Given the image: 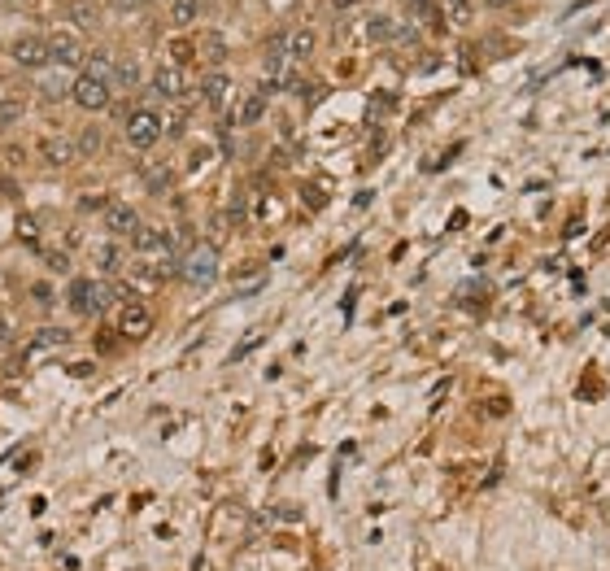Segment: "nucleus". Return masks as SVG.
Segmentation results:
<instances>
[{
	"label": "nucleus",
	"mask_w": 610,
	"mask_h": 571,
	"mask_svg": "<svg viewBox=\"0 0 610 571\" xmlns=\"http://www.w3.org/2000/svg\"><path fill=\"white\" fill-rule=\"evenodd\" d=\"M65 301H70V310H75V314L96 318V314H105V310H110L114 288H110V283H100V279H70V293H65Z\"/></svg>",
	"instance_id": "nucleus-1"
},
{
	"label": "nucleus",
	"mask_w": 610,
	"mask_h": 571,
	"mask_svg": "<svg viewBox=\"0 0 610 571\" xmlns=\"http://www.w3.org/2000/svg\"><path fill=\"white\" fill-rule=\"evenodd\" d=\"M122 131H127V145H131V149H153L157 140L166 135V118H162L157 110H149V105H140V110L127 114Z\"/></svg>",
	"instance_id": "nucleus-2"
},
{
	"label": "nucleus",
	"mask_w": 610,
	"mask_h": 571,
	"mask_svg": "<svg viewBox=\"0 0 610 571\" xmlns=\"http://www.w3.org/2000/svg\"><path fill=\"white\" fill-rule=\"evenodd\" d=\"M179 271H184V279L196 283V288H209L214 275H219V248H214V244H196Z\"/></svg>",
	"instance_id": "nucleus-3"
},
{
	"label": "nucleus",
	"mask_w": 610,
	"mask_h": 571,
	"mask_svg": "<svg viewBox=\"0 0 610 571\" xmlns=\"http://www.w3.org/2000/svg\"><path fill=\"white\" fill-rule=\"evenodd\" d=\"M110 83H96V79H88V75H79L75 83H70V96H75V105L79 110H88V114H100V110H110Z\"/></svg>",
	"instance_id": "nucleus-4"
},
{
	"label": "nucleus",
	"mask_w": 610,
	"mask_h": 571,
	"mask_svg": "<svg viewBox=\"0 0 610 571\" xmlns=\"http://www.w3.org/2000/svg\"><path fill=\"white\" fill-rule=\"evenodd\" d=\"M48 61L61 66V70L83 66V44H79V35H75V31H57V35H48Z\"/></svg>",
	"instance_id": "nucleus-5"
},
{
	"label": "nucleus",
	"mask_w": 610,
	"mask_h": 571,
	"mask_svg": "<svg viewBox=\"0 0 610 571\" xmlns=\"http://www.w3.org/2000/svg\"><path fill=\"white\" fill-rule=\"evenodd\" d=\"M118 332H122L127 340H144V336L153 332V310L140 305V301H127L122 314H118Z\"/></svg>",
	"instance_id": "nucleus-6"
},
{
	"label": "nucleus",
	"mask_w": 610,
	"mask_h": 571,
	"mask_svg": "<svg viewBox=\"0 0 610 571\" xmlns=\"http://www.w3.org/2000/svg\"><path fill=\"white\" fill-rule=\"evenodd\" d=\"M131 244H135V253H144V258H174L170 253V236L162 231V227H149V223H140L135 231H131Z\"/></svg>",
	"instance_id": "nucleus-7"
},
{
	"label": "nucleus",
	"mask_w": 610,
	"mask_h": 571,
	"mask_svg": "<svg viewBox=\"0 0 610 571\" xmlns=\"http://www.w3.org/2000/svg\"><path fill=\"white\" fill-rule=\"evenodd\" d=\"M9 57L26 70H40V66H48V40H40V35H18L9 44Z\"/></svg>",
	"instance_id": "nucleus-8"
},
{
	"label": "nucleus",
	"mask_w": 610,
	"mask_h": 571,
	"mask_svg": "<svg viewBox=\"0 0 610 571\" xmlns=\"http://www.w3.org/2000/svg\"><path fill=\"white\" fill-rule=\"evenodd\" d=\"M153 92H157V96H166V100H184V96H188V79H184V70L166 61L157 75H153Z\"/></svg>",
	"instance_id": "nucleus-9"
},
{
	"label": "nucleus",
	"mask_w": 610,
	"mask_h": 571,
	"mask_svg": "<svg viewBox=\"0 0 610 571\" xmlns=\"http://www.w3.org/2000/svg\"><path fill=\"white\" fill-rule=\"evenodd\" d=\"M135 227H140V214L131 205H122V201L105 205V231H110V236H131Z\"/></svg>",
	"instance_id": "nucleus-10"
},
{
	"label": "nucleus",
	"mask_w": 610,
	"mask_h": 571,
	"mask_svg": "<svg viewBox=\"0 0 610 571\" xmlns=\"http://www.w3.org/2000/svg\"><path fill=\"white\" fill-rule=\"evenodd\" d=\"M114 53L110 48H92V53H83V75L88 79H96V83H110L114 88Z\"/></svg>",
	"instance_id": "nucleus-11"
},
{
	"label": "nucleus",
	"mask_w": 610,
	"mask_h": 571,
	"mask_svg": "<svg viewBox=\"0 0 610 571\" xmlns=\"http://www.w3.org/2000/svg\"><path fill=\"white\" fill-rule=\"evenodd\" d=\"M266 118V92L258 88V92H248L244 100H240V110H236V122L240 127H258Z\"/></svg>",
	"instance_id": "nucleus-12"
},
{
	"label": "nucleus",
	"mask_w": 610,
	"mask_h": 571,
	"mask_svg": "<svg viewBox=\"0 0 610 571\" xmlns=\"http://www.w3.org/2000/svg\"><path fill=\"white\" fill-rule=\"evenodd\" d=\"M40 157H44L48 166H65V162L79 157V145H75V140H61V135H57V140H44V145H40Z\"/></svg>",
	"instance_id": "nucleus-13"
},
{
	"label": "nucleus",
	"mask_w": 610,
	"mask_h": 571,
	"mask_svg": "<svg viewBox=\"0 0 610 571\" xmlns=\"http://www.w3.org/2000/svg\"><path fill=\"white\" fill-rule=\"evenodd\" d=\"M227 92H231V79H227V70H209L205 75V83H201V96L219 110V105L227 100Z\"/></svg>",
	"instance_id": "nucleus-14"
},
{
	"label": "nucleus",
	"mask_w": 610,
	"mask_h": 571,
	"mask_svg": "<svg viewBox=\"0 0 610 571\" xmlns=\"http://www.w3.org/2000/svg\"><path fill=\"white\" fill-rule=\"evenodd\" d=\"M314 48H318L314 26H297V31H288V57L305 61V57H314Z\"/></svg>",
	"instance_id": "nucleus-15"
},
{
	"label": "nucleus",
	"mask_w": 610,
	"mask_h": 571,
	"mask_svg": "<svg viewBox=\"0 0 610 571\" xmlns=\"http://www.w3.org/2000/svg\"><path fill=\"white\" fill-rule=\"evenodd\" d=\"M22 114H26V100H22V96H0V131L18 127Z\"/></svg>",
	"instance_id": "nucleus-16"
},
{
	"label": "nucleus",
	"mask_w": 610,
	"mask_h": 571,
	"mask_svg": "<svg viewBox=\"0 0 610 571\" xmlns=\"http://www.w3.org/2000/svg\"><path fill=\"white\" fill-rule=\"evenodd\" d=\"M367 35H371V40H397L401 26L392 22V18H384V14H371L367 18Z\"/></svg>",
	"instance_id": "nucleus-17"
},
{
	"label": "nucleus",
	"mask_w": 610,
	"mask_h": 571,
	"mask_svg": "<svg viewBox=\"0 0 610 571\" xmlns=\"http://www.w3.org/2000/svg\"><path fill=\"white\" fill-rule=\"evenodd\" d=\"M201 14V0H170V22L174 26H192Z\"/></svg>",
	"instance_id": "nucleus-18"
},
{
	"label": "nucleus",
	"mask_w": 610,
	"mask_h": 571,
	"mask_svg": "<svg viewBox=\"0 0 610 571\" xmlns=\"http://www.w3.org/2000/svg\"><path fill=\"white\" fill-rule=\"evenodd\" d=\"M140 83V61L135 57H122L114 66V88H135Z\"/></svg>",
	"instance_id": "nucleus-19"
},
{
	"label": "nucleus",
	"mask_w": 610,
	"mask_h": 571,
	"mask_svg": "<svg viewBox=\"0 0 610 571\" xmlns=\"http://www.w3.org/2000/svg\"><path fill=\"white\" fill-rule=\"evenodd\" d=\"M166 53H170V66L184 70V61H192V57H196V44H192V40H170V44H166Z\"/></svg>",
	"instance_id": "nucleus-20"
},
{
	"label": "nucleus",
	"mask_w": 610,
	"mask_h": 571,
	"mask_svg": "<svg viewBox=\"0 0 610 571\" xmlns=\"http://www.w3.org/2000/svg\"><path fill=\"white\" fill-rule=\"evenodd\" d=\"M70 340V332H61V328H44L40 336H35V349H53V345H65Z\"/></svg>",
	"instance_id": "nucleus-21"
},
{
	"label": "nucleus",
	"mask_w": 610,
	"mask_h": 571,
	"mask_svg": "<svg viewBox=\"0 0 610 571\" xmlns=\"http://www.w3.org/2000/svg\"><path fill=\"white\" fill-rule=\"evenodd\" d=\"M65 92H70V88H65V79H57V75H48V79L40 83V96H44V100H61Z\"/></svg>",
	"instance_id": "nucleus-22"
},
{
	"label": "nucleus",
	"mask_w": 610,
	"mask_h": 571,
	"mask_svg": "<svg viewBox=\"0 0 610 571\" xmlns=\"http://www.w3.org/2000/svg\"><path fill=\"white\" fill-rule=\"evenodd\" d=\"M118 266H122V253H118V244H105V248H100V271H105V275H114Z\"/></svg>",
	"instance_id": "nucleus-23"
},
{
	"label": "nucleus",
	"mask_w": 610,
	"mask_h": 571,
	"mask_svg": "<svg viewBox=\"0 0 610 571\" xmlns=\"http://www.w3.org/2000/svg\"><path fill=\"white\" fill-rule=\"evenodd\" d=\"M201 48H205V57H214V61H219V57L227 53V44H223V35H205V44H201Z\"/></svg>",
	"instance_id": "nucleus-24"
},
{
	"label": "nucleus",
	"mask_w": 610,
	"mask_h": 571,
	"mask_svg": "<svg viewBox=\"0 0 610 571\" xmlns=\"http://www.w3.org/2000/svg\"><path fill=\"white\" fill-rule=\"evenodd\" d=\"M406 5H410L423 22H432V18H436V5H432V0H406Z\"/></svg>",
	"instance_id": "nucleus-25"
},
{
	"label": "nucleus",
	"mask_w": 610,
	"mask_h": 571,
	"mask_svg": "<svg viewBox=\"0 0 610 571\" xmlns=\"http://www.w3.org/2000/svg\"><path fill=\"white\" fill-rule=\"evenodd\" d=\"M166 184H170V170H166V166L149 170V188H153V192H166Z\"/></svg>",
	"instance_id": "nucleus-26"
},
{
	"label": "nucleus",
	"mask_w": 610,
	"mask_h": 571,
	"mask_svg": "<svg viewBox=\"0 0 610 571\" xmlns=\"http://www.w3.org/2000/svg\"><path fill=\"white\" fill-rule=\"evenodd\" d=\"M70 18H75L79 26H88V22H92V5H88V0H79V5L70 9Z\"/></svg>",
	"instance_id": "nucleus-27"
},
{
	"label": "nucleus",
	"mask_w": 610,
	"mask_h": 571,
	"mask_svg": "<svg viewBox=\"0 0 610 571\" xmlns=\"http://www.w3.org/2000/svg\"><path fill=\"white\" fill-rule=\"evenodd\" d=\"M18 231H22V240H35V236H40V227H35L31 214H22V219H18Z\"/></svg>",
	"instance_id": "nucleus-28"
},
{
	"label": "nucleus",
	"mask_w": 610,
	"mask_h": 571,
	"mask_svg": "<svg viewBox=\"0 0 610 571\" xmlns=\"http://www.w3.org/2000/svg\"><path fill=\"white\" fill-rule=\"evenodd\" d=\"M96 145H100V131L92 127V131H83V140H79V153H92Z\"/></svg>",
	"instance_id": "nucleus-29"
},
{
	"label": "nucleus",
	"mask_w": 610,
	"mask_h": 571,
	"mask_svg": "<svg viewBox=\"0 0 610 571\" xmlns=\"http://www.w3.org/2000/svg\"><path fill=\"white\" fill-rule=\"evenodd\" d=\"M35 301H40V305H53V288H48V283H40V288H35Z\"/></svg>",
	"instance_id": "nucleus-30"
},
{
	"label": "nucleus",
	"mask_w": 610,
	"mask_h": 571,
	"mask_svg": "<svg viewBox=\"0 0 610 571\" xmlns=\"http://www.w3.org/2000/svg\"><path fill=\"white\" fill-rule=\"evenodd\" d=\"M144 0H114V9H140Z\"/></svg>",
	"instance_id": "nucleus-31"
},
{
	"label": "nucleus",
	"mask_w": 610,
	"mask_h": 571,
	"mask_svg": "<svg viewBox=\"0 0 610 571\" xmlns=\"http://www.w3.org/2000/svg\"><path fill=\"white\" fill-rule=\"evenodd\" d=\"M484 5H488V9H506V5H510V0H484Z\"/></svg>",
	"instance_id": "nucleus-32"
}]
</instances>
